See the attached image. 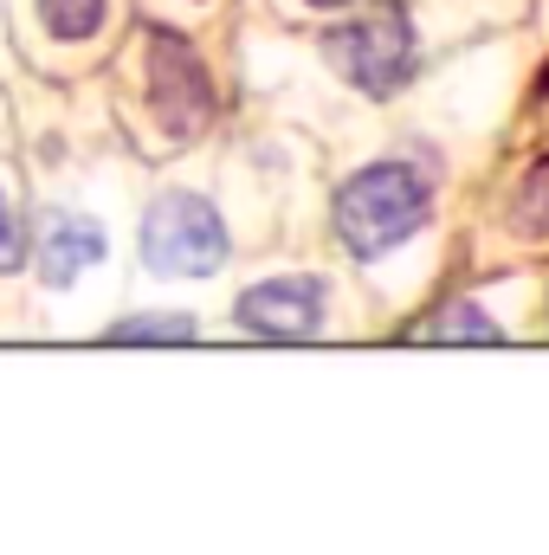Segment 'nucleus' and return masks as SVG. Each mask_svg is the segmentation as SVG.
<instances>
[{
    "label": "nucleus",
    "mask_w": 549,
    "mask_h": 555,
    "mask_svg": "<svg viewBox=\"0 0 549 555\" xmlns=\"http://www.w3.org/2000/svg\"><path fill=\"white\" fill-rule=\"evenodd\" d=\"M104 253H111V240H104V227H98L91 214L52 207V214L39 220L33 266H39V278H46L52 291H72L85 272H98V266H104Z\"/></svg>",
    "instance_id": "nucleus-6"
},
{
    "label": "nucleus",
    "mask_w": 549,
    "mask_h": 555,
    "mask_svg": "<svg viewBox=\"0 0 549 555\" xmlns=\"http://www.w3.org/2000/svg\"><path fill=\"white\" fill-rule=\"evenodd\" d=\"M304 7H317V13H343V7H356V0H304Z\"/></svg>",
    "instance_id": "nucleus-12"
},
{
    "label": "nucleus",
    "mask_w": 549,
    "mask_h": 555,
    "mask_svg": "<svg viewBox=\"0 0 549 555\" xmlns=\"http://www.w3.org/2000/svg\"><path fill=\"white\" fill-rule=\"evenodd\" d=\"M323 317H330V284L323 278H304V272L259 278L233 304V323L246 336H259V343H304V336L323 330Z\"/></svg>",
    "instance_id": "nucleus-5"
},
{
    "label": "nucleus",
    "mask_w": 549,
    "mask_h": 555,
    "mask_svg": "<svg viewBox=\"0 0 549 555\" xmlns=\"http://www.w3.org/2000/svg\"><path fill=\"white\" fill-rule=\"evenodd\" d=\"M413 336H420V343H465V336H472V343H498L505 330H498L478 304L452 297V304H439L433 317H420V323H413Z\"/></svg>",
    "instance_id": "nucleus-7"
},
{
    "label": "nucleus",
    "mask_w": 549,
    "mask_h": 555,
    "mask_svg": "<svg viewBox=\"0 0 549 555\" xmlns=\"http://www.w3.org/2000/svg\"><path fill=\"white\" fill-rule=\"evenodd\" d=\"M511 220H518L531 240H544V233H549V155L524 175V181H518V207H511Z\"/></svg>",
    "instance_id": "nucleus-10"
},
{
    "label": "nucleus",
    "mask_w": 549,
    "mask_h": 555,
    "mask_svg": "<svg viewBox=\"0 0 549 555\" xmlns=\"http://www.w3.org/2000/svg\"><path fill=\"white\" fill-rule=\"evenodd\" d=\"M433 214V181L413 162H369L336 188V240L356 259H382Z\"/></svg>",
    "instance_id": "nucleus-1"
},
{
    "label": "nucleus",
    "mask_w": 549,
    "mask_h": 555,
    "mask_svg": "<svg viewBox=\"0 0 549 555\" xmlns=\"http://www.w3.org/2000/svg\"><path fill=\"white\" fill-rule=\"evenodd\" d=\"M149 111L175 142L201 137L214 124V78H207L201 52L168 26L149 33Z\"/></svg>",
    "instance_id": "nucleus-4"
},
{
    "label": "nucleus",
    "mask_w": 549,
    "mask_h": 555,
    "mask_svg": "<svg viewBox=\"0 0 549 555\" xmlns=\"http://www.w3.org/2000/svg\"><path fill=\"white\" fill-rule=\"evenodd\" d=\"M323 52H330V65H336L362 98H395V91L413 78V26H408V13H401L395 0L362 7L356 20L330 26Z\"/></svg>",
    "instance_id": "nucleus-3"
},
{
    "label": "nucleus",
    "mask_w": 549,
    "mask_h": 555,
    "mask_svg": "<svg viewBox=\"0 0 549 555\" xmlns=\"http://www.w3.org/2000/svg\"><path fill=\"white\" fill-rule=\"evenodd\" d=\"M33 7H39V26H46L59 46H85V39H98L104 20H111V0H33Z\"/></svg>",
    "instance_id": "nucleus-8"
},
{
    "label": "nucleus",
    "mask_w": 549,
    "mask_h": 555,
    "mask_svg": "<svg viewBox=\"0 0 549 555\" xmlns=\"http://www.w3.org/2000/svg\"><path fill=\"white\" fill-rule=\"evenodd\" d=\"M137 246L155 278H214L233 259V233H227L220 207L194 188H168L142 207Z\"/></svg>",
    "instance_id": "nucleus-2"
},
{
    "label": "nucleus",
    "mask_w": 549,
    "mask_h": 555,
    "mask_svg": "<svg viewBox=\"0 0 549 555\" xmlns=\"http://www.w3.org/2000/svg\"><path fill=\"white\" fill-rule=\"evenodd\" d=\"M194 336H201V323L181 310H142V317L111 323V343H194Z\"/></svg>",
    "instance_id": "nucleus-9"
},
{
    "label": "nucleus",
    "mask_w": 549,
    "mask_h": 555,
    "mask_svg": "<svg viewBox=\"0 0 549 555\" xmlns=\"http://www.w3.org/2000/svg\"><path fill=\"white\" fill-rule=\"evenodd\" d=\"M26 266V246H20V220H13V201L0 194V272H20Z\"/></svg>",
    "instance_id": "nucleus-11"
}]
</instances>
